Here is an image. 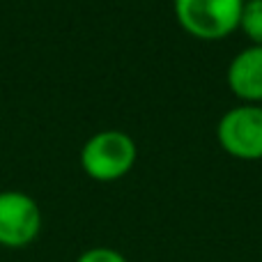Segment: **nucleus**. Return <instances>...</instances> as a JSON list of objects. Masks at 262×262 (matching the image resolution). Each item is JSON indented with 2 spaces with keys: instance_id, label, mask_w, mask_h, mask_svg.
<instances>
[{
  "instance_id": "obj_1",
  "label": "nucleus",
  "mask_w": 262,
  "mask_h": 262,
  "mask_svg": "<svg viewBox=\"0 0 262 262\" xmlns=\"http://www.w3.org/2000/svg\"><path fill=\"white\" fill-rule=\"evenodd\" d=\"M138 147L129 134L120 129H104L83 143L81 168L97 182H115L136 166Z\"/></svg>"
},
{
  "instance_id": "obj_2",
  "label": "nucleus",
  "mask_w": 262,
  "mask_h": 262,
  "mask_svg": "<svg viewBox=\"0 0 262 262\" xmlns=\"http://www.w3.org/2000/svg\"><path fill=\"white\" fill-rule=\"evenodd\" d=\"M244 0H172L175 18L191 37L219 41L239 28Z\"/></svg>"
},
{
  "instance_id": "obj_3",
  "label": "nucleus",
  "mask_w": 262,
  "mask_h": 262,
  "mask_svg": "<svg viewBox=\"0 0 262 262\" xmlns=\"http://www.w3.org/2000/svg\"><path fill=\"white\" fill-rule=\"evenodd\" d=\"M216 140L230 157L262 159V106L242 104L226 111L216 124Z\"/></svg>"
},
{
  "instance_id": "obj_4",
  "label": "nucleus",
  "mask_w": 262,
  "mask_h": 262,
  "mask_svg": "<svg viewBox=\"0 0 262 262\" xmlns=\"http://www.w3.org/2000/svg\"><path fill=\"white\" fill-rule=\"evenodd\" d=\"M41 232V209L23 191H0V246L26 249Z\"/></svg>"
},
{
  "instance_id": "obj_5",
  "label": "nucleus",
  "mask_w": 262,
  "mask_h": 262,
  "mask_svg": "<svg viewBox=\"0 0 262 262\" xmlns=\"http://www.w3.org/2000/svg\"><path fill=\"white\" fill-rule=\"evenodd\" d=\"M228 85L244 104L262 101V44L242 49L228 64Z\"/></svg>"
},
{
  "instance_id": "obj_6",
  "label": "nucleus",
  "mask_w": 262,
  "mask_h": 262,
  "mask_svg": "<svg viewBox=\"0 0 262 262\" xmlns=\"http://www.w3.org/2000/svg\"><path fill=\"white\" fill-rule=\"evenodd\" d=\"M239 28L253 44H262V0H244Z\"/></svg>"
},
{
  "instance_id": "obj_7",
  "label": "nucleus",
  "mask_w": 262,
  "mask_h": 262,
  "mask_svg": "<svg viewBox=\"0 0 262 262\" xmlns=\"http://www.w3.org/2000/svg\"><path fill=\"white\" fill-rule=\"evenodd\" d=\"M76 262H129L120 253L118 249H111V246H92V249L83 251L76 258Z\"/></svg>"
}]
</instances>
